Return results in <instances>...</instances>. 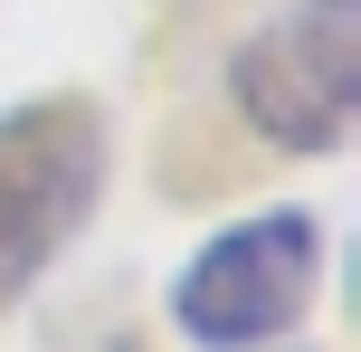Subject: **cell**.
Wrapping results in <instances>:
<instances>
[{
    "label": "cell",
    "mask_w": 361,
    "mask_h": 352,
    "mask_svg": "<svg viewBox=\"0 0 361 352\" xmlns=\"http://www.w3.org/2000/svg\"><path fill=\"white\" fill-rule=\"evenodd\" d=\"M314 277H324V229L305 210H257V219L219 229L171 286V324L200 352H247L276 343L295 315L314 305Z\"/></svg>",
    "instance_id": "obj_3"
},
{
    "label": "cell",
    "mask_w": 361,
    "mask_h": 352,
    "mask_svg": "<svg viewBox=\"0 0 361 352\" xmlns=\"http://www.w3.org/2000/svg\"><path fill=\"white\" fill-rule=\"evenodd\" d=\"M105 190V114L86 95H29L0 114V305H19Z\"/></svg>",
    "instance_id": "obj_1"
},
{
    "label": "cell",
    "mask_w": 361,
    "mask_h": 352,
    "mask_svg": "<svg viewBox=\"0 0 361 352\" xmlns=\"http://www.w3.org/2000/svg\"><path fill=\"white\" fill-rule=\"evenodd\" d=\"M228 95L276 152H343L361 105V0H295L228 57Z\"/></svg>",
    "instance_id": "obj_2"
}]
</instances>
